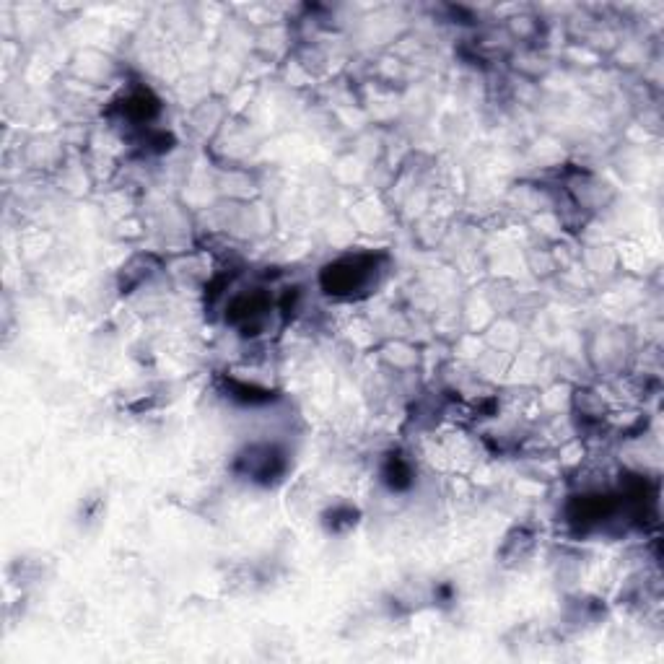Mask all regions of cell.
Returning a JSON list of instances; mask_svg holds the SVG:
<instances>
[{"instance_id": "cell-1", "label": "cell", "mask_w": 664, "mask_h": 664, "mask_svg": "<svg viewBox=\"0 0 664 664\" xmlns=\"http://www.w3.org/2000/svg\"><path fill=\"white\" fill-rule=\"evenodd\" d=\"M371 265H366L364 257L335 262L332 268L325 270V288L330 294H353L356 288L364 286V278L369 275Z\"/></svg>"}]
</instances>
